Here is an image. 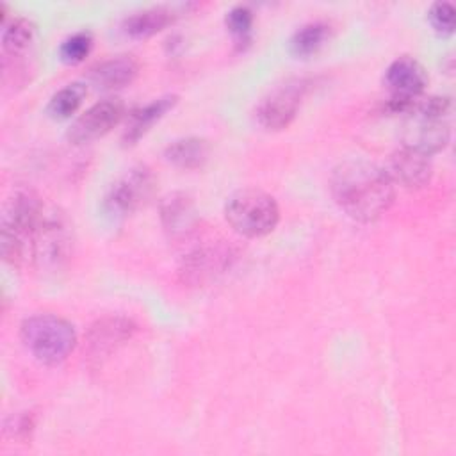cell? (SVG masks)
<instances>
[{"mask_svg":"<svg viewBox=\"0 0 456 456\" xmlns=\"http://www.w3.org/2000/svg\"><path fill=\"white\" fill-rule=\"evenodd\" d=\"M330 37V25L324 21H310L301 25L289 39V52L297 59L315 55Z\"/></svg>","mask_w":456,"mask_h":456,"instance_id":"cell-19","label":"cell"},{"mask_svg":"<svg viewBox=\"0 0 456 456\" xmlns=\"http://www.w3.org/2000/svg\"><path fill=\"white\" fill-rule=\"evenodd\" d=\"M139 73V62L130 53H119L98 62L89 71L91 82L100 89H121L130 86Z\"/></svg>","mask_w":456,"mask_h":456,"instance_id":"cell-15","label":"cell"},{"mask_svg":"<svg viewBox=\"0 0 456 456\" xmlns=\"http://www.w3.org/2000/svg\"><path fill=\"white\" fill-rule=\"evenodd\" d=\"M46 205L30 189H18L7 201L2 216V258L21 267L28 264V248L32 233L43 217Z\"/></svg>","mask_w":456,"mask_h":456,"instance_id":"cell-2","label":"cell"},{"mask_svg":"<svg viewBox=\"0 0 456 456\" xmlns=\"http://www.w3.org/2000/svg\"><path fill=\"white\" fill-rule=\"evenodd\" d=\"M155 189V175L144 164L123 173L103 196L102 208L112 219H123L142 207Z\"/></svg>","mask_w":456,"mask_h":456,"instance_id":"cell-7","label":"cell"},{"mask_svg":"<svg viewBox=\"0 0 456 456\" xmlns=\"http://www.w3.org/2000/svg\"><path fill=\"white\" fill-rule=\"evenodd\" d=\"M224 217L237 233L258 239L269 235L276 228L280 221V207L271 194L255 187H246L228 196L224 203Z\"/></svg>","mask_w":456,"mask_h":456,"instance_id":"cell-5","label":"cell"},{"mask_svg":"<svg viewBox=\"0 0 456 456\" xmlns=\"http://www.w3.org/2000/svg\"><path fill=\"white\" fill-rule=\"evenodd\" d=\"M385 86L390 93L385 110L390 114H406L413 102L422 96L428 86V73L415 57L401 55L388 64Z\"/></svg>","mask_w":456,"mask_h":456,"instance_id":"cell-8","label":"cell"},{"mask_svg":"<svg viewBox=\"0 0 456 456\" xmlns=\"http://www.w3.org/2000/svg\"><path fill=\"white\" fill-rule=\"evenodd\" d=\"M210 146L201 137H182L169 142L164 150V157L176 167L200 169L208 160Z\"/></svg>","mask_w":456,"mask_h":456,"instance_id":"cell-18","label":"cell"},{"mask_svg":"<svg viewBox=\"0 0 456 456\" xmlns=\"http://www.w3.org/2000/svg\"><path fill=\"white\" fill-rule=\"evenodd\" d=\"M36 37V25L27 18H14L4 27L2 48L5 55L18 57L28 50Z\"/></svg>","mask_w":456,"mask_h":456,"instance_id":"cell-21","label":"cell"},{"mask_svg":"<svg viewBox=\"0 0 456 456\" xmlns=\"http://www.w3.org/2000/svg\"><path fill=\"white\" fill-rule=\"evenodd\" d=\"M34 429V420L30 413H21L16 420L14 417H11L5 424V431L11 433V436L14 438H27L30 435V431Z\"/></svg>","mask_w":456,"mask_h":456,"instance_id":"cell-25","label":"cell"},{"mask_svg":"<svg viewBox=\"0 0 456 456\" xmlns=\"http://www.w3.org/2000/svg\"><path fill=\"white\" fill-rule=\"evenodd\" d=\"M330 192L338 208L360 223L379 219L395 198L388 173L365 159H349L335 166L330 175Z\"/></svg>","mask_w":456,"mask_h":456,"instance_id":"cell-1","label":"cell"},{"mask_svg":"<svg viewBox=\"0 0 456 456\" xmlns=\"http://www.w3.org/2000/svg\"><path fill=\"white\" fill-rule=\"evenodd\" d=\"M71 226L62 212L46 207L39 219L28 248V264L37 269H57L71 255Z\"/></svg>","mask_w":456,"mask_h":456,"instance_id":"cell-6","label":"cell"},{"mask_svg":"<svg viewBox=\"0 0 456 456\" xmlns=\"http://www.w3.org/2000/svg\"><path fill=\"white\" fill-rule=\"evenodd\" d=\"M310 89V82L306 78H289L278 86H274L256 105L255 116L260 126L265 130H283L287 128Z\"/></svg>","mask_w":456,"mask_h":456,"instance_id":"cell-9","label":"cell"},{"mask_svg":"<svg viewBox=\"0 0 456 456\" xmlns=\"http://www.w3.org/2000/svg\"><path fill=\"white\" fill-rule=\"evenodd\" d=\"M20 338L27 351L45 365L62 363L77 346L73 324L53 314H36L20 326Z\"/></svg>","mask_w":456,"mask_h":456,"instance_id":"cell-4","label":"cell"},{"mask_svg":"<svg viewBox=\"0 0 456 456\" xmlns=\"http://www.w3.org/2000/svg\"><path fill=\"white\" fill-rule=\"evenodd\" d=\"M86 94H87L86 84L69 82L64 87H61L57 93H53V96L50 98V102L46 105V114L59 121L68 119L78 110Z\"/></svg>","mask_w":456,"mask_h":456,"instance_id":"cell-20","label":"cell"},{"mask_svg":"<svg viewBox=\"0 0 456 456\" xmlns=\"http://www.w3.org/2000/svg\"><path fill=\"white\" fill-rule=\"evenodd\" d=\"M137 324L128 317L110 315L96 321L86 337V353L91 360H103L134 337Z\"/></svg>","mask_w":456,"mask_h":456,"instance_id":"cell-11","label":"cell"},{"mask_svg":"<svg viewBox=\"0 0 456 456\" xmlns=\"http://www.w3.org/2000/svg\"><path fill=\"white\" fill-rule=\"evenodd\" d=\"M175 20V11L166 5L148 7L132 12L123 20V32L134 39L150 37L166 28Z\"/></svg>","mask_w":456,"mask_h":456,"instance_id":"cell-17","label":"cell"},{"mask_svg":"<svg viewBox=\"0 0 456 456\" xmlns=\"http://www.w3.org/2000/svg\"><path fill=\"white\" fill-rule=\"evenodd\" d=\"M451 110L449 96H419L404 114V144L429 157L442 151L451 139Z\"/></svg>","mask_w":456,"mask_h":456,"instance_id":"cell-3","label":"cell"},{"mask_svg":"<svg viewBox=\"0 0 456 456\" xmlns=\"http://www.w3.org/2000/svg\"><path fill=\"white\" fill-rule=\"evenodd\" d=\"M125 116V103L119 98H105L82 112L68 128L73 144H84L109 134Z\"/></svg>","mask_w":456,"mask_h":456,"instance_id":"cell-10","label":"cell"},{"mask_svg":"<svg viewBox=\"0 0 456 456\" xmlns=\"http://www.w3.org/2000/svg\"><path fill=\"white\" fill-rule=\"evenodd\" d=\"M394 183L406 189L424 187L433 173L429 155L403 144L388 159V169H385Z\"/></svg>","mask_w":456,"mask_h":456,"instance_id":"cell-12","label":"cell"},{"mask_svg":"<svg viewBox=\"0 0 456 456\" xmlns=\"http://www.w3.org/2000/svg\"><path fill=\"white\" fill-rule=\"evenodd\" d=\"M253 21H255L253 11L248 5H235L224 16V25L230 30V34L235 37L237 45H244L251 39Z\"/></svg>","mask_w":456,"mask_h":456,"instance_id":"cell-23","label":"cell"},{"mask_svg":"<svg viewBox=\"0 0 456 456\" xmlns=\"http://www.w3.org/2000/svg\"><path fill=\"white\" fill-rule=\"evenodd\" d=\"M178 103L176 94H164L159 96L146 105L134 109L128 116L126 128L123 132L125 144H135L160 118H164L175 105Z\"/></svg>","mask_w":456,"mask_h":456,"instance_id":"cell-16","label":"cell"},{"mask_svg":"<svg viewBox=\"0 0 456 456\" xmlns=\"http://www.w3.org/2000/svg\"><path fill=\"white\" fill-rule=\"evenodd\" d=\"M93 48V34L89 30H78L68 36L59 46V57L66 64L82 62Z\"/></svg>","mask_w":456,"mask_h":456,"instance_id":"cell-22","label":"cell"},{"mask_svg":"<svg viewBox=\"0 0 456 456\" xmlns=\"http://www.w3.org/2000/svg\"><path fill=\"white\" fill-rule=\"evenodd\" d=\"M454 7L449 2H435L431 4L428 11V20L431 27L442 34V36H451L454 32Z\"/></svg>","mask_w":456,"mask_h":456,"instance_id":"cell-24","label":"cell"},{"mask_svg":"<svg viewBox=\"0 0 456 456\" xmlns=\"http://www.w3.org/2000/svg\"><path fill=\"white\" fill-rule=\"evenodd\" d=\"M160 221L173 240L187 239L198 226V214L192 200L183 192L167 194L160 203Z\"/></svg>","mask_w":456,"mask_h":456,"instance_id":"cell-14","label":"cell"},{"mask_svg":"<svg viewBox=\"0 0 456 456\" xmlns=\"http://www.w3.org/2000/svg\"><path fill=\"white\" fill-rule=\"evenodd\" d=\"M232 262V251L224 244H205L183 256L180 273L185 281L205 283L221 274Z\"/></svg>","mask_w":456,"mask_h":456,"instance_id":"cell-13","label":"cell"}]
</instances>
